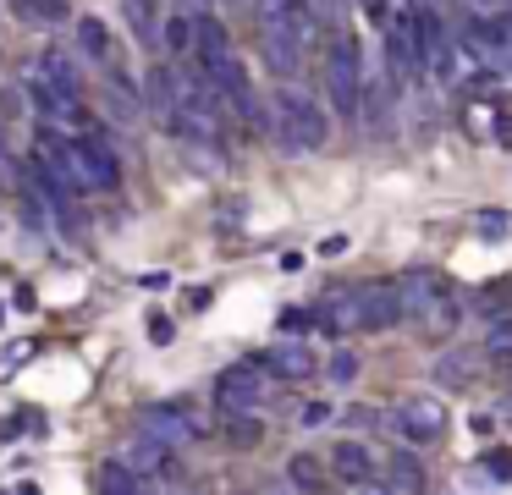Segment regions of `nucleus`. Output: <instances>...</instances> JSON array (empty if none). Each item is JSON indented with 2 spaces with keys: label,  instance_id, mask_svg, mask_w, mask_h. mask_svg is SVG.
Here are the masks:
<instances>
[{
  "label": "nucleus",
  "instance_id": "obj_10",
  "mask_svg": "<svg viewBox=\"0 0 512 495\" xmlns=\"http://www.w3.org/2000/svg\"><path fill=\"white\" fill-rule=\"evenodd\" d=\"M138 424H144V435H155L160 446H188L193 435H204V424H193L188 413H177V407H149L144 418H138Z\"/></svg>",
  "mask_w": 512,
  "mask_h": 495
},
{
  "label": "nucleus",
  "instance_id": "obj_1",
  "mask_svg": "<svg viewBox=\"0 0 512 495\" xmlns=\"http://www.w3.org/2000/svg\"><path fill=\"white\" fill-rule=\"evenodd\" d=\"M270 116H276V138L287 143V149H298V154H314L325 138H331V116H325V105L314 94H303V88H292V83L276 88Z\"/></svg>",
  "mask_w": 512,
  "mask_h": 495
},
{
  "label": "nucleus",
  "instance_id": "obj_11",
  "mask_svg": "<svg viewBox=\"0 0 512 495\" xmlns=\"http://www.w3.org/2000/svg\"><path fill=\"white\" fill-rule=\"evenodd\" d=\"M402 319L397 286H358V325L364 330H391Z\"/></svg>",
  "mask_w": 512,
  "mask_h": 495
},
{
  "label": "nucleus",
  "instance_id": "obj_25",
  "mask_svg": "<svg viewBox=\"0 0 512 495\" xmlns=\"http://www.w3.org/2000/svg\"><path fill=\"white\" fill-rule=\"evenodd\" d=\"M474 308H485V314H501V308H507L512 314V281H490L485 292L474 297Z\"/></svg>",
  "mask_w": 512,
  "mask_h": 495
},
{
  "label": "nucleus",
  "instance_id": "obj_8",
  "mask_svg": "<svg viewBox=\"0 0 512 495\" xmlns=\"http://www.w3.org/2000/svg\"><path fill=\"white\" fill-rule=\"evenodd\" d=\"M259 363H265L276 380H314V369H320V363H314V352H309V341H298V336H281Z\"/></svg>",
  "mask_w": 512,
  "mask_h": 495
},
{
  "label": "nucleus",
  "instance_id": "obj_21",
  "mask_svg": "<svg viewBox=\"0 0 512 495\" xmlns=\"http://www.w3.org/2000/svg\"><path fill=\"white\" fill-rule=\"evenodd\" d=\"M160 28H166V33H160V39H166V50H171V55L193 50V17H182V11H177V17H166V22H160Z\"/></svg>",
  "mask_w": 512,
  "mask_h": 495
},
{
  "label": "nucleus",
  "instance_id": "obj_35",
  "mask_svg": "<svg viewBox=\"0 0 512 495\" xmlns=\"http://www.w3.org/2000/svg\"><path fill=\"white\" fill-rule=\"evenodd\" d=\"M463 6L468 11H485V17H490V11H507V0H463Z\"/></svg>",
  "mask_w": 512,
  "mask_h": 495
},
{
  "label": "nucleus",
  "instance_id": "obj_34",
  "mask_svg": "<svg viewBox=\"0 0 512 495\" xmlns=\"http://www.w3.org/2000/svg\"><path fill=\"white\" fill-rule=\"evenodd\" d=\"M149 336H155V341H171V319L155 314V319H149Z\"/></svg>",
  "mask_w": 512,
  "mask_h": 495
},
{
  "label": "nucleus",
  "instance_id": "obj_30",
  "mask_svg": "<svg viewBox=\"0 0 512 495\" xmlns=\"http://www.w3.org/2000/svg\"><path fill=\"white\" fill-rule=\"evenodd\" d=\"M28 358H34V347H28V341H17V347H6V352H0V374H12V369H23Z\"/></svg>",
  "mask_w": 512,
  "mask_h": 495
},
{
  "label": "nucleus",
  "instance_id": "obj_20",
  "mask_svg": "<svg viewBox=\"0 0 512 495\" xmlns=\"http://www.w3.org/2000/svg\"><path fill=\"white\" fill-rule=\"evenodd\" d=\"M39 72H45L50 83H61V88H78V94H83V77H78V66H72V55H61V50H45V61H39Z\"/></svg>",
  "mask_w": 512,
  "mask_h": 495
},
{
  "label": "nucleus",
  "instance_id": "obj_14",
  "mask_svg": "<svg viewBox=\"0 0 512 495\" xmlns=\"http://www.w3.org/2000/svg\"><path fill=\"white\" fill-rule=\"evenodd\" d=\"M193 50H199V61H221V55H232V33H226L221 17H199L193 22Z\"/></svg>",
  "mask_w": 512,
  "mask_h": 495
},
{
  "label": "nucleus",
  "instance_id": "obj_31",
  "mask_svg": "<svg viewBox=\"0 0 512 495\" xmlns=\"http://www.w3.org/2000/svg\"><path fill=\"white\" fill-rule=\"evenodd\" d=\"M0 187H17V160L6 149V138H0Z\"/></svg>",
  "mask_w": 512,
  "mask_h": 495
},
{
  "label": "nucleus",
  "instance_id": "obj_5",
  "mask_svg": "<svg viewBox=\"0 0 512 495\" xmlns=\"http://www.w3.org/2000/svg\"><path fill=\"white\" fill-rule=\"evenodd\" d=\"M67 149H72V176H78V187L111 193V187L122 182V165H116V154L105 149L100 138H67Z\"/></svg>",
  "mask_w": 512,
  "mask_h": 495
},
{
  "label": "nucleus",
  "instance_id": "obj_24",
  "mask_svg": "<svg viewBox=\"0 0 512 495\" xmlns=\"http://www.w3.org/2000/svg\"><path fill=\"white\" fill-rule=\"evenodd\" d=\"M320 468H325L320 457H292V462H287V479H292V484H303V490H320V484H325V473H320Z\"/></svg>",
  "mask_w": 512,
  "mask_h": 495
},
{
  "label": "nucleus",
  "instance_id": "obj_16",
  "mask_svg": "<svg viewBox=\"0 0 512 495\" xmlns=\"http://www.w3.org/2000/svg\"><path fill=\"white\" fill-rule=\"evenodd\" d=\"M391 473H380V484H391V490H424V468L413 451H397V457L386 462Z\"/></svg>",
  "mask_w": 512,
  "mask_h": 495
},
{
  "label": "nucleus",
  "instance_id": "obj_27",
  "mask_svg": "<svg viewBox=\"0 0 512 495\" xmlns=\"http://www.w3.org/2000/svg\"><path fill=\"white\" fill-rule=\"evenodd\" d=\"M122 6H127V22H133L144 39H155V6H149V0H122Z\"/></svg>",
  "mask_w": 512,
  "mask_h": 495
},
{
  "label": "nucleus",
  "instance_id": "obj_4",
  "mask_svg": "<svg viewBox=\"0 0 512 495\" xmlns=\"http://www.w3.org/2000/svg\"><path fill=\"white\" fill-rule=\"evenodd\" d=\"M265 363H232V369L215 380V402L226 413H254V407L270 402V380H265Z\"/></svg>",
  "mask_w": 512,
  "mask_h": 495
},
{
  "label": "nucleus",
  "instance_id": "obj_9",
  "mask_svg": "<svg viewBox=\"0 0 512 495\" xmlns=\"http://www.w3.org/2000/svg\"><path fill=\"white\" fill-rule=\"evenodd\" d=\"M331 473L342 484H380L375 451H369L364 440H336V446H331Z\"/></svg>",
  "mask_w": 512,
  "mask_h": 495
},
{
  "label": "nucleus",
  "instance_id": "obj_17",
  "mask_svg": "<svg viewBox=\"0 0 512 495\" xmlns=\"http://www.w3.org/2000/svg\"><path fill=\"white\" fill-rule=\"evenodd\" d=\"M12 11L34 28H50V22H67V0H12Z\"/></svg>",
  "mask_w": 512,
  "mask_h": 495
},
{
  "label": "nucleus",
  "instance_id": "obj_13",
  "mask_svg": "<svg viewBox=\"0 0 512 495\" xmlns=\"http://www.w3.org/2000/svg\"><path fill=\"white\" fill-rule=\"evenodd\" d=\"M435 303H441V292H435L430 275H402V281H397V308H402V319H424Z\"/></svg>",
  "mask_w": 512,
  "mask_h": 495
},
{
  "label": "nucleus",
  "instance_id": "obj_19",
  "mask_svg": "<svg viewBox=\"0 0 512 495\" xmlns=\"http://www.w3.org/2000/svg\"><path fill=\"white\" fill-rule=\"evenodd\" d=\"M78 50L94 55V61H105V55H111V33H105L100 17H78Z\"/></svg>",
  "mask_w": 512,
  "mask_h": 495
},
{
  "label": "nucleus",
  "instance_id": "obj_6",
  "mask_svg": "<svg viewBox=\"0 0 512 495\" xmlns=\"http://www.w3.org/2000/svg\"><path fill=\"white\" fill-rule=\"evenodd\" d=\"M391 429H397L408 446H435V440L446 435V407L435 402V396H408V402H397V413H391Z\"/></svg>",
  "mask_w": 512,
  "mask_h": 495
},
{
  "label": "nucleus",
  "instance_id": "obj_29",
  "mask_svg": "<svg viewBox=\"0 0 512 495\" xmlns=\"http://www.w3.org/2000/svg\"><path fill=\"white\" fill-rule=\"evenodd\" d=\"M254 11H259V17H292V11H303V0H254Z\"/></svg>",
  "mask_w": 512,
  "mask_h": 495
},
{
  "label": "nucleus",
  "instance_id": "obj_2",
  "mask_svg": "<svg viewBox=\"0 0 512 495\" xmlns=\"http://www.w3.org/2000/svg\"><path fill=\"white\" fill-rule=\"evenodd\" d=\"M325 83H331V105L336 116H358L364 105V50H358V33H336L331 50H325Z\"/></svg>",
  "mask_w": 512,
  "mask_h": 495
},
{
  "label": "nucleus",
  "instance_id": "obj_26",
  "mask_svg": "<svg viewBox=\"0 0 512 495\" xmlns=\"http://www.w3.org/2000/svg\"><path fill=\"white\" fill-rule=\"evenodd\" d=\"M479 468H485V479L512 484V451H485V457H479Z\"/></svg>",
  "mask_w": 512,
  "mask_h": 495
},
{
  "label": "nucleus",
  "instance_id": "obj_3",
  "mask_svg": "<svg viewBox=\"0 0 512 495\" xmlns=\"http://www.w3.org/2000/svg\"><path fill=\"white\" fill-rule=\"evenodd\" d=\"M309 33H314V17L309 11H292V17H270L259 28V50H265V66L281 77H292L303 66V50H309Z\"/></svg>",
  "mask_w": 512,
  "mask_h": 495
},
{
  "label": "nucleus",
  "instance_id": "obj_33",
  "mask_svg": "<svg viewBox=\"0 0 512 495\" xmlns=\"http://www.w3.org/2000/svg\"><path fill=\"white\" fill-rule=\"evenodd\" d=\"M479 231H507V215H496V209H485V215H479Z\"/></svg>",
  "mask_w": 512,
  "mask_h": 495
},
{
  "label": "nucleus",
  "instance_id": "obj_15",
  "mask_svg": "<svg viewBox=\"0 0 512 495\" xmlns=\"http://www.w3.org/2000/svg\"><path fill=\"white\" fill-rule=\"evenodd\" d=\"M474 374H479V358H463V352H441V358H435V380L452 385V391L474 385Z\"/></svg>",
  "mask_w": 512,
  "mask_h": 495
},
{
  "label": "nucleus",
  "instance_id": "obj_18",
  "mask_svg": "<svg viewBox=\"0 0 512 495\" xmlns=\"http://www.w3.org/2000/svg\"><path fill=\"white\" fill-rule=\"evenodd\" d=\"M138 484H144V473L133 468V462H105L100 468V490H111V495H127V490H138Z\"/></svg>",
  "mask_w": 512,
  "mask_h": 495
},
{
  "label": "nucleus",
  "instance_id": "obj_7",
  "mask_svg": "<svg viewBox=\"0 0 512 495\" xmlns=\"http://www.w3.org/2000/svg\"><path fill=\"white\" fill-rule=\"evenodd\" d=\"M34 105L50 127H89V110H83V94L78 88H61L50 83L45 72H34Z\"/></svg>",
  "mask_w": 512,
  "mask_h": 495
},
{
  "label": "nucleus",
  "instance_id": "obj_28",
  "mask_svg": "<svg viewBox=\"0 0 512 495\" xmlns=\"http://www.w3.org/2000/svg\"><path fill=\"white\" fill-rule=\"evenodd\" d=\"M254 440H259L254 413H232V446H254Z\"/></svg>",
  "mask_w": 512,
  "mask_h": 495
},
{
  "label": "nucleus",
  "instance_id": "obj_23",
  "mask_svg": "<svg viewBox=\"0 0 512 495\" xmlns=\"http://www.w3.org/2000/svg\"><path fill=\"white\" fill-rule=\"evenodd\" d=\"M485 358H496V363H512V314L490 325V336H485Z\"/></svg>",
  "mask_w": 512,
  "mask_h": 495
},
{
  "label": "nucleus",
  "instance_id": "obj_12",
  "mask_svg": "<svg viewBox=\"0 0 512 495\" xmlns=\"http://www.w3.org/2000/svg\"><path fill=\"white\" fill-rule=\"evenodd\" d=\"M127 462H133L144 479H177V451L160 446L155 435H144V429H138V440L127 446Z\"/></svg>",
  "mask_w": 512,
  "mask_h": 495
},
{
  "label": "nucleus",
  "instance_id": "obj_36",
  "mask_svg": "<svg viewBox=\"0 0 512 495\" xmlns=\"http://www.w3.org/2000/svg\"><path fill=\"white\" fill-rule=\"evenodd\" d=\"M320 253H325V259H336V253H347V237H325V242H320Z\"/></svg>",
  "mask_w": 512,
  "mask_h": 495
},
{
  "label": "nucleus",
  "instance_id": "obj_32",
  "mask_svg": "<svg viewBox=\"0 0 512 495\" xmlns=\"http://www.w3.org/2000/svg\"><path fill=\"white\" fill-rule=\"evenodd\" d=\"M325 418H331V407H325V402H309V407H303V429H320Z\"/></svg>",
  "mask_w": 512,
  "mask_h": 495
},
{
  "label": "nucleus",
  "instance_id": "obj_37",
  "mask_svg": "<svg viewBox=\"0 0 512 495\" xmlns=\"http://www.w3.org/2000/svg\"><path fill=\"white\" fill-rule=\"evenodd\" d=\"M0 319H6V308H0Z\"/></svg>",
  "mask_w": 512,
  "mask_h": 495
},
{
  "label": "nucleus",
  "instance_id": "obj_22",
  "mask_svg": "<svg viewBox=\"0 0 512 495\" xmlns=\"http://www.w3.org/2000/svg\"><path fill=\"white\" fill-rule=\"evenodd\" d=\"M325 374H331V385H353L358 380V352L353 347H336L331 358H325Z\"/></svg>",
  "mask_w": 512,
  "mask_h": 495
}]
</instances>
